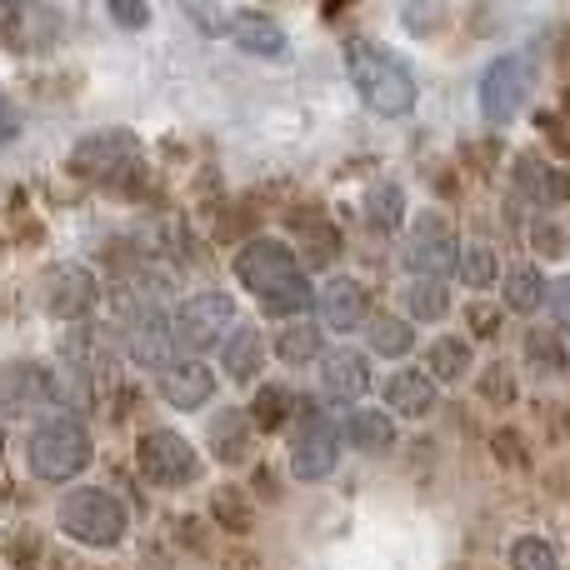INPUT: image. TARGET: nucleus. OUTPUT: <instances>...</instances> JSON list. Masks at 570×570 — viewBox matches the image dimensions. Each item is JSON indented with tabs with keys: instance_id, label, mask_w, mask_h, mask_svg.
<instances>
[{
	"instance_id": "nucleus-1",
	"label": "nucleus",
	"mask_w": 570,
	"mask_h": 570,
	"mask_svg": "<svg viewBox=\"0 0 570 570\" xmlns=\"http://www.w3.org/2000/svg\"><path fill=\"white\" fill-rule=\"evenodd\" d=\"M236 281L256 295L266 315H305L311 311V285H305L301 261H295V250L285 246V240H271V236L250 240V246L236 256Z\"/></svg>"
},
{
	"instance_id": "nucleus-2",
	"label": "nucleus",
	"mask_w": 570,
	"mask_h": 570,
	"mask_svg": "<svg viewBox=\"0 0 570 570\" xmlns=\"http://www.w3.org/2000/svg\"><path fill=\"white\" fill-rule=\"evenodd\" d=\"M351 80L361 90V100L375 116H411L415 106V80L391 50L371 46V40H351Z\"/></svg>"
},
{
	"instance_id": "nucleus-3",
	"label": "nucleus",
	"mask_w": 570,
	"mask_h": 570,
	"mask_svg": "<svg viewBox=\"0 0 570 570\" xmlns=\"http://www.w3.org/2000/svg\"><path fill=\"white\" fill-rule=\"evenodd\" d=\"M90 465V431L80 415L56 411L36 425L30 435V471L40 481H76L80 471Z\"/></svg>"
},
{
	"instance_id": "nucleus-4",
	"label": "nucleus",
	"mask_w": 570,
	"mask_h": 570,
	"mask_svg": "<svg viewBox=\"0 0 570 570\" xmlns=\"http://www.w3.org/2000/svg\"><path fill=\"white\" fill-rule=\"evenodd\" d=\"M126 505L116 501L110 491H96V485H86V491H70L66 501H60V531L70 535V541L90 546V551H110V546L126 541Z\"/></svg>"
},
{
	"instance_id": "nucleus-5",
	"label": "nucleus",
	"mask_w": 570,
	"mask_h": 570,
	"mask_svg": "<svg viewBox=\"0 0 570 570\" xmlns=\"http://www.w3.org/2000/svg\"><path fill=\"white\" fill-rule=\"evenodd\" d=\"M136 471L156 491H186L200 481V455L180 431H146L136 441Z\"/></svg>"
},
{
	"instance_id": "nucleus-6",
	"label": "nucleus",
	"mask_w": 570,
	"mask_h": 570,
	"mask_svg": "<svg viewBox=\"0 0 570 570\" xmlns=\"http://www.w3.org/2000/svg\"><path fill=\"white\" fill-rule=\"evenodd\" d=\"M240 311L226 291H206V295H190L176 315H170V335H176V351L196 355V351H210V345L230 341L236 331Z\"/></svg>"
},
{
	"instance_id": "nucleus-7",
	"label": "nucleus",
	"mask_w": 570,
	"mask_h": 570,
	"mask_svg": "<svg viewBox=\"0 0 570 570\" xmlns=\"http://www.w3.org/2000/svg\"><path fill=\"white\" fill-rule=\"evenodd\" d=\"M335 461H341V431H335L331 415H321V411H311V405H305L301 425H295V441H291L295 481H305V485L325 481V475L335 471Z\"/></svg>"
},
{
	"instance_id": "nucleus-8",
	"label": "nucleus",
	"mask_w": 570,
	"mask_h": 570,
	"mask_svg": "<svg viewBox=\"0 0 570 570\" xmlns=\"http://www.w3.org/2000/svg\"><path fill=\"white\" fill-rule=\"evenodd\" d=\"M140 166V136L130 130H96L70 150V170L80 180H120L126 170Z\"/></svg>"
},
{
	"instance_id": "nucleus-9",
	"label": "nucleus",
	"mask_w": 570,
	"mask_h": 570,
	"mask_svg": "<svg viewBox=\"0 0 570 570\" xmlns=\"http://www.w3.org/2000/svg\"><path fill=\"white\" fill-rule=\"evenodd\" d=\"M531 56L525 50H511V56H501L491 70H485L481 80V110L491 126H505V120L521 116L525 96H531Z\"/></svg>"
},
{
	"instance_id": "nucleus-10",
	"label": "nucleus",
	"mask_w": 570,
	"mask_h": 570,
	"mask_svg": "<svg viewBox=\"0 0 570 570\" xmlns=\"http://www.w3.org/2000/svg\"><path fill=\"white\" fill-rule=\"evenodd\" d=\"M60 395V375L40 361H6L0 365V415H36Z\"/></svg>"
},
{
	"instance_id": "nucleus-11",
	"label": "nucleus",
	"mask_w": 570,
	"mask_h": 570,
	"mask_svg": "<svg viewBox=\"0 0 570 570\" xmlns=\"http://www.w3.org/2000/svg\"><path fill=\"white\" fill-rule=\"evenodd\" d=\"M455 230L441 210H421V220L411 226V246H405V261L421 271V281H441L445 271H455Z\"/></svg>"
},
{
	"instance_id": "nucleus-12",
	"label": "nucleus",
	"mask_w": 570,
	"mask_h": 570,
	"mask_svg": "<svg viewBox=\"0 0 570 570\" xmlns=\"http://www.w3.org/2000/svg\"><path fill=\"white\" fill-rule=\"evenodd\" d=\"M156 391H160V401L176 405V411H200V405L216 395V375L200 361H180L156 375Z\"/></svg>"
},
{
	"instance_id": "nucleus-13",
	"label": "nucleus",
	"mask_w": 570,
	"mask_h": 570,
	"mask_svg": "<svg viewBox=\"0 0 570 570\" xmlns=\"http://www.w3.org/2000/svg\"><path fill=\"white\" fill-rule=\"evenodd\" d=\"M220 30H226L240 50H250V56H266V60L285 56V30L271 16H261V10H226Z\"/></svg>"
},
{
	"instance_id": "nucleus-14",
	"label": "nucleus",
	"mask_w": 570,
	"mask_h": 570,
	"mask_svg": "<svg viewBox=\"0 0 570 570\" xmlns=\"http://www.w3.org/2000/svg\"><path fill=\"white\" fill-rule=\"evenodd\" d=\"M321 321L331 325V331H361V325L371 321V311H365V291L351 276H335L321 291Z\"/></svg>"
},
{
	"instance_id": "nucleus-15",
	"label": "nucleus",
	"mask_w": 570,
	"mask_h": 570,
	"mask_svg": "<svg viewBox=\"0 0 570 570\" xmlns=\"http://www.w3.org/2000/svg\"><path fill=\"white\" fill-rule=\"evenodd\" d=\"M515 186H521V196L531 200V206H566L570 200V176L535 156L515 160Z\"/></svg>"
},
{
	"instance_id": "nucleus-16",
	"label": "nucleus",
	"mask_w": 570,
	"mask_h": 570,
	"mask_svg": "<svg viewBox=\"0 0 570 570\" xmlns=\"http://www.w3.org/2000/svg\"><path fill=\"white\" fill-rule=\"evenodd\" d=\"M321 385L335 401H355V395L371 391V365L361 351H331L321 355Z\"/></svg>"
},
{
	"instance_id": "nucleus-17",
	"label": "nucleus",
	"mask_w": 570,
	"mask_h": 570,
	"mask_svg": "<svg viewBox=\"0 0 570 570\" xmlns=\"http://www.w3.org/2000/svg\"><path fill=\"white\" fill-rule=\"evenodd\" d=\"M435 381L425 371H395L391 381H385V405H391L395 415H411V421H425V415L435 411Z\"/></svg>"
},
{
	"instance_id": "nucleus-18",
	"label": "nucleus",
	"mask_w": 570,
	"mask_h": 570,
	"mask_svg": "<svg viewBox=\"0 0 570 570\" xmlns=\"http://www.w3.org/2000/svg\"><path fill=\"white\" fill-rule=\"evenodd\" d=\"M90 301H96V281H90L80 266H60L46 276V305L56 315H80Z\"/></svg>"
},
{
	"instance_id": "nucleus-19",
	"label": "nucleus",
	"mask_w": 570,
	"mask_h": 570,
	"mask_svg": "<svg viewBox=\"0 0 570 570\" xmlns=\"http://www.w3.org/2000/svg\"><path fill=\"white\" fill-rule=\"evenodd\" d=\"M250 441H256V425L240 411H220L210 421V451H216L220 465H240L250 455Z\"/></svg>"
},
{
	"instance_id": "nucleus-20",
	"label": "nucleus",
	"mask_w": 570,
	"mask_h": 570,
	"mask_svg": "<svg viewBox=\"0 0 570 570\" xmlns=\"http://www.w3.org/2000/svg\"><path fill=\"white\" fill-rule=\"evenodd\" d=\"M220 361H226V375L240 385H250L261 375V365H266V335L250 331V325H240V331H230L226 351H220Z\"/></svg>"
},
{
	"instance_id": "nucleus-21",
	"label": "nucleus",
	"mask_w": 570,
	"mask_h": 570,
	"mask_svg": "<svg viewBox=\"0 0 570 570\" xmlns=\"http://www.w3.org/2000/svg\"><path fill=\"white\" fill-rule=\"evenodd\" d=\"M471 361H475V351L465 335H441V341H431V351H425V375L455 385L471 375Z\"/></svg>"
},
{
	"instance_id": "nucleus-22",
	"label": "nucleus",
	"mask_w": 570,
	"mask_h": 570,
	"mask_svg": "<svg viewBox=\"0 0 570 570\" xmlns=\"http://www.w3.org/2000/svg\"><path fill=\"white\" fill-rule=\"evenodd\" d=\"M501 291H505V305L511 311H521V315H531V311H541V301H546V291H551V281L541 276V266H511L505 271V281H501Z\"/></svg>"
},
{
	"instance_id": "nucleus-23",
	"label": "nucleus",
	"mask_w": 570,
	"mask_h": 570,
	"mask_svg": "<svg viewBox=\"0 0 570 570\" xmlns=\"http://www.w3.org/2000/svg\"><path fill=\"white\" fill-rule=\"evenodd\" d=\"M210 515H216V525L226 535H250L256 531V505H250V495L240 491V485H220V491L210 495Z\"/></svg>"
},
{
	"instance_id": "nucleus-24",
	"label": "nucleus",
	"mask_w": 570,
	"mask_h": 570,
	"mask_svg": "<svg viewBox=\"0 0 570 570\" xmlns=\"http://www.w3.org/2000/svg\"><path fill=\"white\" fill-rule=\"evenodd\" d=\"M365 341H371L375 355H405L415 345V331H411V321L381 311V315H371V321H365Z\"/></svg>"
},
{
	"instance_id": "nucleus-25",
	"label": "nucleus",
	"mask_w": 570,
	"mask_h": 570,
	"mask_svg": "<svg viewBox=\"0 0 570 570\" xmlns=\"http://www.w3.org/2000/svg\"><path fill=\"white\" fill-rule=\"evenodd\" d=\"M295 411H301V395L295 391H285V385H261L256 405H250V425H256V431H281L285 415H295Z\"/></svg>"
},
{
	"instance_id": "nucleus-26",
	"label": "nucleus",
	"mask_w": 570,
	"mask_h": 570,
	"mask_svg": "<svg viewBox=\"0 0 570 570\" xmlns=\"http://www.w3.org/2000/svg\"><path fill=\"white\" fill-rule=\"evenodd\" d=\"M401 220H405V190L401 186H375L371 196H365V226L371 230H401Z\"/></svg>"
},
{
	"instance_id": "nucleus-27",
	"label": "nucleus",
	"mask_w": 570,
	"mask_h": 570,
	"mask_svg": "<svg viewBox=\"0 0 570 570\" xmlns=\"http://www.w3.org/2000/svg\"><path fill=\"white\" fill-rule=\"evenodd\" d=\"M525 361H531L535 375H566L570 355L556 331H525Z\"/></svg>"
},
{
	"instance_id": "nucleus-28",
	"label": "nucleus",
	"mask_w": 570,
	"mask_h": 570,
	"mask_svg": "<svg viewBox=\"0 0 570 570\" xmlns=\"http://www.w3.org/2000/svg\"><path fill=\"white\" fill-rule=\"evenodd\" d=\"M455 276L471 285V291H491L501 281V266H495L491 246H461L455 250Z\"/></svg>"
},
{
	"instance_id": "nucleus-29",
	"label": "nucleus",
	"mask_w": 570,
	"mask_h": 570,
	"mask_svg": "<svg viewBox=\"0 0 570 570\" xmlns=\"http://www.w3.org/2000/svg\"><path fill=\"white\" fill-rule=\"evenodd\" d=\"M351 441L361 445V451H391L395 445V421L391 415H381V411H361V415H351Z\"/></svg>"
},
{
	"instance_id": "nucleus-30",
	"label": "nucleus",
	"mask_w": 570,
	"mask_h": 570,
	"mask_svg": "<svg viewBox=\"0 0 570 570\" xmlns=\"http://www.w3.org/2000/svg\"><path fill=\"white\" fill-rule=\"evenodd\" d=\"M276 351H281V361H285V365L315 361V355H321V331H315L311 321H291V325H285V331H281Z\"/></svg>"
},
{
	"instance_id": "nucleus-31",
	"label": "nucleus",
	"mask_w": 570,
	"mask_h": 570,
	"mask_svg": "<svg viewBox=\"0 0 570 570\" xmlns=\"http://www.w3.org/2000/svg\"><path fill=\"white\" fill-rule=\"evenodd\" d=\"M405 305H411L415 321H445V311H451V295H445L441 281H415L411 295H405Z\"/></svg>"
},
{
	"instance_id": "nucleus-32",
	"label": "nucleus",
	"mask_w": 570,
	"mask_h": 570,
	"mask_svg": "<svg viewBox=\"0 0 570 570\" xmlns=\"http://www.w3.org/2000/svg\"><path fill=\"white\" fill-rule=\"evenodd\" d=\"M511 570H561V556H556V546L541 541V535H521V541L511 546Z\"/></svg>"
},
{
	"instance_id": "nucleus-33",
	"label": "nucleus",
	"mask_w": 570,
	"mask_h": 570,
	"mask_svg": "<svg viewBox=\"0 0 570 570\" xmlns=\"http://www.w3.org/2000/svg\"><path fill=\"white\" fill-rule=\"evenodd\" d=\"M531 240H535V256H541V261H561V256H570V230H566V226H556V220H535Z\"/></svg>"
},
{
	"instance_id": "nucleus-34",
	"label": "nucleus",
	"mask_w": 570,
	"mask_h": 570,
	"mask_svg": "<svg viewBox=\"0 0 570 570\" xmlns=\"http://www.w3.org/2000/svg\"><path fill=\"white\" fill-rule=\"evenodd\" d=\"M491 451H495V461L511 465V471H531V445H525L521 431H495Z\"/></svg>"
},
{
	"instance_id": "nucleus-35",
	"label": "nucleus",
	"mask_w": 570,
	"mask_h": 570,
	"mask_svg": "<svg viewBox=\"0 0 570 570\" xmlns=\"http://www.w3.org/2000/svg\"><path fill=\"white\" fill-rule=\"evenodd\" d=\"M481 395L491 405H515V401H521V391H515V375L505 371V365H491V371L481 375Z\"/></svg>"
},
{
	"instance_id": "nucleus-36",
	"label": "nucleus",
	"mask_w": 570,
	"mask_h": 570,
	"mask_svg": "<svg viewBox=\"0 0 570 570\" xmlns=\"http://www.w3.org/2000/svg\"><path fill=\"white\" fill-rule=\"evenodd\" d=\"M301 246H305V256H311L315 266H325V261L335 256V230L321 226V220H311V230L301 236Z\"/></svg>"
},
{
	"instance_id": "nucleus-37",
	"label": "nucleus",
	"mask_w": 570,
	"mask_h": 570,
	"mask_svg": "<svg viewBox=\"0 0 570 570\" xmlns=\"http://www.w3.org/2000/svg\"><path fill=\"white\" fill-rule=\"evenodd\" d=\"M465 321H471L475 341H491V335L501 331V311H495V305H485V301H475L471 311H465Z\"/></svg>"
},
{
	"instance_id": "nucleus-38",
	"label": "nucleus",
	"mask_w": 570,
	"mask_h": 570,
	"mask_svg": "<svg viewBox=\"0 0 570 570\" xmlns=\"http://www.w3.org/2000/svg\"><path fill=\"white\" fill-rule=\"evenodd\" d=\"M546 301H551L556 321H561V331H570V276L551 281V291H546Z\"/></svg>"
},
{
	"instance_id": "nucleus-39",
	"label": "nucleus",
	"mask_w": 570,
	"mask_h": 570,
	"mask_svg": "<svg viewBox=\"0 0 570 570\" xmlns=\"http://www.w3.org/2000/svg\"><path fill=\"white\" fill-rule=\"evenodd\" d=\"M110 20H116V26H126V30H140L150 20V10L146 6H126V0H110Z\"/></svg>"
},
{
	"instance_id": "nucleus-40",
	"label": "nucleus",
	"mask_w": 570,
	"mask_h": 570,
	"mask_svg": "<svg viewBox=\"0 0 570 570\" xmlns=\"http://www.w3.org/2000/svg\"><path fill=\"white\" fill-rule=\"evenodd\" d=\"M16 130H20L16 110H10V100L0 96V146H10V140H16Z\"/></svg>"
},
{
	"instance_id": "nucleus-41",
	"label": "nucleus",
	"mask_w": 570,
	"mask_h": 570,
	"mask_svg": "<svg viewBox=\"0 0 570 570\" xmlns=\"http://www.w3.org/2000/svg\"><path fill=\"white\" fill-rule=\"evenodd\" d=\"M0 451H6V445H0Z\"/></svg>"
}]
</instances>
